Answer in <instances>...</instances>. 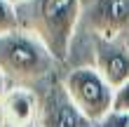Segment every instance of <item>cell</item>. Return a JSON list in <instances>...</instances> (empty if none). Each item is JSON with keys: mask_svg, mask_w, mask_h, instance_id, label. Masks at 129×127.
<instances>
[{"mask_svg": "<svg viewBox=\"0 0 129 127\" xmlns=\"http://www.w3.org/2000/svg\"><path fill=\"white\" fill-rule=\"evenodd\" d=\"M3 92H5V75L0 73V99H3Z\"/></svg>", "mask_w": 129, "mask_h": 127, "instance_id": "8fae6325", "label": "cell"}, {"mask_svg": "<svg viewBox=\"0 0 129 127\" xmlns=\"http://www.w3.org/2000/svg\"><path fill=\"white\" fill-rule=\"evenodd\" d=\"M94 66L108 80L113 89L122 87L129 80V47L124 38H99L94 35Z\"/></svg>", "mask_w": 129, "mask_h": 127, "instance_id": "8992f818", "label": "cell"}, {"mask_svg": "<svg viewBox=\"0 0 129 127\" xmlns=\"http://www.w3.org/2000/svg\"><path fill=\"white\" fill-rule=\"evenodd\" d=\"M19 28L45 42L56 61H66L82 17V0H24L17 5Z\"/></svg>", "mask_w": 129, "mask_h": 127, "instance_id": "6da1fadb", "label": "cell"}, {"mask_svg": "<svg viewBox=\"0 0 129 127\" xmlns=\"http://www.w3.org/2000/svg\"><path fill=\"white\" fill-rule=\"evenodd\" d=\"M63 85L71 94V99L78 104V108L92 122L103 120L113 111V96L115 89L108 85V80L101 75L96 66H80L73 68L63 78Z\"/></svg>", "mask_w": 129, "mask_h": 127, "instance_id": "3957f363", "label": "cell"}, {"mask_svg": "<svg viewBox=\"0 0 129 127\" xmlns=\"http://www.w3.org/2000/svg\"><path fill=\"white\" fill-rule=\"evenodd\" d=\"M94 127H129V113H120V111H110L103 120L94 122Z\"/></svg>", "mask_w": 129, "mask_h": 127, "instance_id": "9c48e42d", "label": "cell"}, {"mask_svg": "<svg viewBox=\"0 0 129 127\" xmlns=\"http://www.w3.org/2000/svg\"><path fill=\"white\" fill-rule=\"evenodd\" d=\"M40 127H94L78 108L63 83H52L40 99Z\"/></svg>", "mask_w": 129, "mask_h": 127, "instance_id": "277c9868", "label": "cell"}, {"mask_svg": "<svg viewBox=\"0 0 129 127\" xmlns=\"http://www.w3.org/2000/svg\"><path fill=\"white\" fill-rule=\"evenodd\" d=\"M113 111H120V113H129V80L115 89V96H113Z\"/></svg>", "mask_w": 129, "mask_h": 127, "instance_id": "30bf717a", "label": "cell"}, {"mask_svg": "<svg viewBox=\"0 0 129 127\" xmlns=\"http://www.w3.org/2000/svg\"><path fill=\"white\" fill-rule=\"evenodd\" d=\"M87 24L99 38H122L129 31V0H89Z\"/></svg>", "mask_w": 129, "mask_h": 127, "instance_id": "5b68a950", "label": "cell"}, {"mask_svg": "<svg viewBox=\"0 0 129 127\" xmlns=\"http://www.w3.org/2000/svg\"><path fill=\"white\" fill-rule=\"evenodd\" d=\"M3 113L7 127H31L35 118H40V101L31 87L17 85L3 101Z\"/></svg>", "mask_w": 129, "mask_h": 127, "instance_id": "52a82bcc", "label": "cell"}, {"mask_svg": "<svg viewBox=\"0 0 129 127\" xmlns=\"http://www.w3.org/2000/svg\"><path fill=\"white\" fill-rule=\"evenodd\" d=\"M10 3H14V5H19V3H24V0H10Z\"/></svg>", "mask_w": 129, "mask_h": 127, "instance_id": "4fadbf2b", "label": "cell"}, {"mask_svg": "<svg viewBox=\"0 0 129 127\" xmlns=\"http://www.w3.org/2000/svg\"><path fill=\"white\" fill-rule=\"evenodd\" d=\"M56 57L45 47L40 38L24 28L0 35V73L14 85H40L52 75Z\"/></svg>", "mask_w": 129, "mask_h": 127, "instance_id": "7a4b0ae2", "label": "cell"}, {"mask_svg": "<svg viewBox=\"0 0 129 127\" xmlns=\"http://www.w3.org/2000/svg\"><path fill=\"white\" fill-rule=\"evenodd\" d=\"M19 28V17H17V5L10 0H0V35Z\"/></svg>", "mask_w": 129, "mask_h": 127, "instance_id": "ba28073f", "label": "cell"}, {"mask_svg": "<svg viewBox=\"0 0 129 127\" xmlns=\"http://www.w3.org/2000/svg\"><path fill=\"white\" fill-rule=\"evenodd\" d=\"M122 38H124V42H127V47H129V31H127V33L122 35Z\"/></svg>", "mask_w": 129, "mask_h": 127, "instance_id": "7c38bea8", "label": "cell"}]
</instances>
